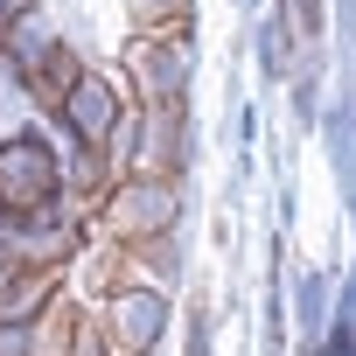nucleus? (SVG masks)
I'll use <instances>...</instances> for the list:
<instances>
[{
    "instance_id": "f03ea898",
    "label": "nucleus",
    "mask_w": 356,
    "mask_h": 356,
    "mask_svg": "<svg viewBox=\"0 0 356 356\" xmlns=\"http://www.w3.org/2000/svg\"><path fill=\"white\" fill-rule=\"evenodd\" d=\"M98 224H105L119 245L168 238V224H175V182H147V175H133V182H119V189L98 203Z\"/></svg>"
},
{
    "instance_id": "20e7f679",
    "label": "nucleus",
    "mask_w": 356,
    "mask_h": 356,
    "mask_svg": "<svg viewBox=\"0 0 356 356\" xmlns=\"http://www.w3.org/2000/svg\"><path fill=\"white\" fill-rule=\"evenodd\" d=\"M63 126L77 133V147H112V133L126 126L119 91H112L98 70H84V77H77V91H70V105H63Z\"/></svg>"
},
{
    "instance_id": "9d476101",
    "label": "nucleus",
    "mask_w": 356,
    "mask_h": 356,
    "mask_svg": "<svg viewBox=\"0 0 356 356\" xmlns=\"http://www.w3.org/2000/svg\"><path fill=\"white\" fill-rule=\"evenodd\" d=\"M29 273H35V266H29V259H22V252L8 245V238H0V300H8V293H15V286H22Z\"/></svg>"
},
{
    "instance_id": "1a4fd4ad",
    "label": "nucleus",
    "mask_w": 356,
    "mask_h": 356,
    "mask_svg": "<svg viewBox=\"0 0 356 356\" xmlns=\"http://www.w3.org/2000/svg\"><path fill=\"white\" fill-rule=\"evenodd\" d=\"M77 77H84V63H77L70 49H56V56H49V70H42V77H35L29 91H35V105H42V112H56V119H63V105H70Z\"/></svg>"
},
{
    "instance_id": "9b49d317",
    "label": "nucleus",
    "mask_w": 356,
    "mask_h": 356,
    "mask_svg": "<svg viewBox=\"0 0 356 356\" xmlns=\"http://www.w3.org/2000/svg\"><path fill=\"white\" fill-rule=\"evenodd\" d=\"M0 15H22V0H0Z\"/></svg>"
},
{
    "instance_id": "0eeeda50",
    "label": "nucleus",
    "mask_w": 356,
    "mask_h": 356,
    "mask_svg": "<svg viewBox=\"0 0 356 356\" xmlns=\"http://www.w3.org/2000/svg\"><path fill=\"white\" fill-rule=\"evenodd\" d=\"M133 70H140L147 105H182V49H154V42H140V49H133Z\"/></svg>"
},
{
    "instance_id": "f257e3e1",
    "label": "nucleus",
    "mask_w": 356,
    "mask_h": 356,
    "mask_svg": "<svg viewBox=\"0 0 356 356\" xmlns=\"http://www.w3.org/2000/svg\"><path fill=\"white\" fill-rule=\"evenodd\" d=\"M63 168L42 133H15L0 147V224H56Z\"/></svg>"
},
{
    "instance_id": "423d86ee",
    "label": "nucleus",
    "mask_w": 356,
    "mask_h": 356,
    "mask_svg": "<svg viewBox=\"0 0 356 356\" xmlns=\"http://www.w3.org/2000/svg\"><path fill=\"white\" fill-rule=\"evenodd\" d=\"M0 42H8V56H15V70H22L29 84H35V77L49 70V56L63 49V42L42 29V15H29V8H22V15H8V35H0Z\"/></svg>"
},
{
    "instance_id": "39448f33",
    "label": "nucleus",
    "mask_w": 356,
    "mask_h": 356,
    "mask_svg": "<svg viewBox=\"0 0 356 356\" xmlns=\"http://www.w3.org/2000/svg\"><path fill=\"white\" fill-rule=\"evenodd\" d=\"M182 147V105H147L140 112V147H133V175L147 182H175V154Z\"/></svg>"
},
{
    "instance_id": "6e6552de",
    "label": "nucleus",
    "mask_w": 356,
    "mask_h": 356,
    "mask_svg": "<svg viewBox=\"0 0 356 356\" xmlns=\"http://www.w3.org/2000/svg\"><path fill=\"white\" fill-rule=\"evenodd\" d=\"M126 8H133V22H140V35L154 49H182L189 42V0H126Z\"/></svg>"
},
{
    "instance_id": "7ed1b4c3",
    "label": "nucleus",
    "mask_w": 356,
    "mask_h": 356,
    "mask_svg": "<svg viewBox=\"0 0 356 356\" xmlns=\"http://www.w3.org/2000/svg\"><path fill=\"white\" fill-rule=\"evenodd\" d=\"M161 321H168L161 293H147V286H119V293L105 300V314H98V328H105V356H147L154 335H161Z\"/></svg>"
}]
</instances>
